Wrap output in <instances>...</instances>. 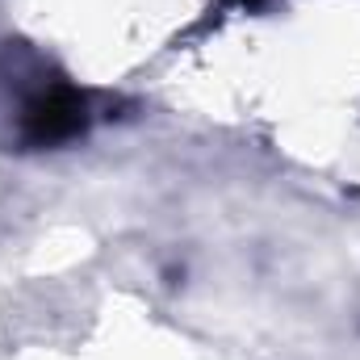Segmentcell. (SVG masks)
Returning <instances> with one entry per match:
<instances>
[{"label": "cell", "mask_w": 360, "mask_h": 360, "mask_svg": "<svg viewBox=\"0 0 360 360\" xmlns=\"http://www.w3.org/2000/svg\"><path fill=\"white\" fill-rule=\"evenodd\" d=\"M21 126H25V139L38 143V147H46V143H68V139H76V134L89 126L84 96H76V92L63 89V84L38 89L25 101Z\"/></svg>", "instance_id": "6da1fadb"}, {"label": "cell", "mask_w": 360, "mask_h": 360, "mask_svg": "<svg viewBox=\"0 0 360 360\" xmlns=\"http://www.w3.org/2000/svg\"><path fill=\"white\" fill-rule=\"evenodd\" d=\"M243 4H260V0H243Z\"/></svg>", "instance_id": "7a4b0ae2"}]
</instances>
